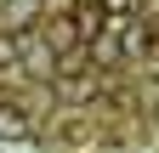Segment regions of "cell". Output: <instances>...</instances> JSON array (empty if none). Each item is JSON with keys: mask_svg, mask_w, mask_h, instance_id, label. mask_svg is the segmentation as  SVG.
I'll return each mask as SVG.
<instances>
[{"mask_svg": "<svg viewBox=\"0 0 159 153\" xmlns=\"http://www.w3.org/2000/svg\"><path fill=\"white\" fill-rule=\"evenodd\" d=\"M57 68V51L40 40V34H29V40H17V74H34V80H51Z\"/></svg>", "mask_w": 159, "mask_h": 153, "instance_id": "6da1fadb", "label": "cell"}, {"mask_svg": "<svg viewBox=\"0 0 159 153\" xmlns=\"http://www.w3.org/2000/svg\"><path fill=\"white\" fill-rule=\"evenodd\" d=\"M40 40H46L57 51V63H63L68 51H80V28H74V17L63 11V17H51V23H40Z\"/></svg>", "mask_w": 159, "mask_h": 153, "instance_id": "7a4b0ae2", "label": "cell"}, {"mask_svg": "<svg viewBox=\"0 0 159 153\" xmlns=\"http://www.w3.org/2000/svg\"><path fill=\"white\" fill-rule=\"evenodd\" d=\"M68 17H74V28H80V40L108 34V11L97 6V0H74V6H68Z\"/></svg>", "mask_w": 159, "mask_h": 153, "instance_id": "3957f363", "label": "cell"}, {"mask_svg": "<svg viewBox=\"0 0 159 153\" xmlns=\"http://www.w3.org/2000/svg\"><path fill=\"white\" fill-rule=\"evenodd\" d=\"M0 136H6V142H29V136H34L29 113L17 108V102H0Z\"/></svg>", "mask_w": 159, "mask_h": 153, "instance_id": "277c9868", "label": "cell"}, {"mask_svg": "<svg viewBox=\"0 0 159 153\" xmlns=\"http://www.w3.org/2000/svg\"><path fill=\"white\" fill-rule=\"evenodd\" d=\"M34 11H40V0H6V6H0V23H6V34H29Z\"/></svg>", "mask_w": 159, "mask_h": 153, "instance_id": "5b68a950", "label": "cell"}, {"mask_svg": "<svg viewBox=\"0 0 159 153\" xmlns=\"http://www.w3.org/2000/svg\"><path fill=\"white\" fill-rule=\"evenodd\" d=\"M153 46H159L153 23H148V17H136V23L125 28V57H142V51H153Z\"/></svg>", "mask_w": 159, "mask_h": 153, "instance_id": "8992f818", "label": "cell"}, {"mask_svg": "<svg viewBox=\"0 0 159 153\" xmlns=\"http://www.w3.org/2000/svg\"><path fill=\"white\" fill-rule=\"evenodd\" d=\"M97 6H102L108 17H136V11H142V0H97Z\"/></svg>", "mask_w": 159, "mask_h": 153, "instance_id": "52a82bcc", "label": "cell"}, {"mask_svg": "<svg viewBox=\"0 0 159 153\" xmlns=\"http://www.w3.org/2000/svg\"><path fill=\"white\" fill-rule=\"evenodd\" d=\"M0 68H17V34H0Z\"/></svg>", "mask_w": 159, "mask_h": 153, "instance_id": "ba28073f", "label": "cell"}]
</instances>
